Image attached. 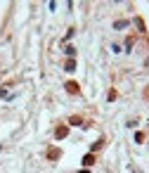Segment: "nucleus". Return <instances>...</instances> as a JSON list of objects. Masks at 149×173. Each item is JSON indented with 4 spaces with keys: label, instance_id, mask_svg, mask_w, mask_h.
Returning a JSON list of instances; mask_svg holds the SVG:
<instances>
[{
    "label": "nucleus",
    "instance_id": "nucleus-1",
    "mask_svg": "<svg viewBox=\"0 0 149 173\" xmlns=\"http://www.w3.org/2000/svg\"><path fill=\"white\" fill-rule=\"evenodd\" d=\"M66 90H69V92H78V85H76V83H69V85H66Z\"/></svg>",
    "mask_w": 149,
    "mask_h": 173
},
{
    "label": "nucleus",
    "instance_id": "nucleus-2",
    "mask_svg": "<svg viewBox=\"0 0 149 173\" xmlns=\"http://www.w3.org/2000/svg\"><path fill=\"white\" fill-rule=\"evenodd\" d=\"M92 161H95V156H92V154H88V156H85V159H83V164H85V166H90V164H92Z\"/></svg>",
    "mask_w": 149,
    "mask_h": 173
}]
</instances>
